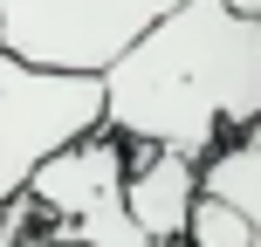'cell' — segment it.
Segmentation results:
<instances>
[{
  "label": "cell",
  "mask_w": 261,
  "mask_h": 247,
  "mask_svg": "<svg viewBox=\"0 0 261 247\" xmlns=\"http://www.w3.org/2000/svg\"><path fill=\"white\" fill-rule=\"evenodd\" d=\"M199 193L227 199V206L254 227V247H261V138H234L227 151H213L206 165H199Z\"/></svg>",
  "instance_id": "6"
},
{
  "label": "cell",
  "mask_w": 261,
  "mask_h": 247,
  "mask_svg": "<svg viewBox=\"0 0 261 247\" xmlns=\"http://www.w3.org/2000/svg\"><path fill=\"white\" fill-rule=\"evenodd\" d=\"M124 199H130V220L158 247H186V227H193V206H199V158L158 151V144H130Z\"/></svg>",
  "instance_id": "5"
},
{
  "label": "cell",
  "mask_w": 261,
  "mask_h": 247,
  "mask_svg": "<svg viewBox=\"0 0 261 247\" xmlns=\"http://www.w3.org/2000/svg\"><path fill=\"white\" fill-rule=\"evenodd\" d=\"M248 138H261V124H254V130H248Z\"/></svg>",
  "instance_id": "9"
},
{
  "label": "cell",
  "mask_w": 261,
  "mask_h": 247,
  "mask_svg": "<svg viewBox=\"0 0 261 247\" xmlns=\"http://www.w3.org/2000/svg\"><path fill=\"white\" fill-rule=\"evenodd\" d=\"M179 0H0V48L48 69H90L110 62Z\"/></svg>",
  "instance_id": "4"
},
{
  "label": "cell",
  "mask_w": 261,
  "mask_h": 247,
  "mask_svg": "<svg viewBox=\"0 0 261 247\" xmlns=\"http://www.w3.org/2000/svg\"><path fill=\"white\" fill-rule=\"evenodd\" d=\"M234 14H248V21H261V0H227Z\"/></svg>",
  "instance_id": "8"
},
{
  "label": "cell",
  "mask_w": 261,
  "mask_h": 247,
  "mask_svg": "<svg viewBox=\"0 0 261 247\" xmlns=\"http://www.w3.org/2000/svg\"><path fill=\"white\" fill-rule=\"evenodd\" d=\"M261 124V21L227 0H179L103 69V130L206 165Z\"/></svg>",
  "instance_id": "1"
},
{
  "label": "cell",
  "mask_w": 261,
  "mask_h": 247,
  "mask_svg": "<svg viewBox=\"0 0 261 247\" xmlns=\"http://www.w3.org/2000/svg\"><path fill=\"white\" fill-rule=\"evenodd\" d=\"M103 130V76L48 69L0 48V213L35 185L48 158Z\"/></svg>",
  "instance_id": "2"
},
{
  "label": "cell",
  "mask_w": 261,
  "mask_h": 247,
  "mask_svg": "<svg viewBox=\"0 0 261 247\" xmlns=\"http://www.w3.org/2000/svg\"><path fill=\"white\" fill-rule=\"evenodd\" d=\"M124 172H130V144L117 130H90V138L69 144L62 158H48L21 199L41 213V227L62 247H158L130 220Z\"/></svg>",
  "instance_id": "3"
},
{
  "label": "cell",
  "mask_w": 261,
  "mask_h": 247,
  "mask_svg": "<svg viewBox=\"0 0 261 247\" xmlns=\"http://www.w3.org/2000/svg\"><path fill=\"white\" fill-rule=\"evenodd\" d=\"M186 247H254V227L241 220L227 199H213V193H199V206H193V227H186Z\"/></svg>",
  "instance_id": "7"
}]
</instances>
